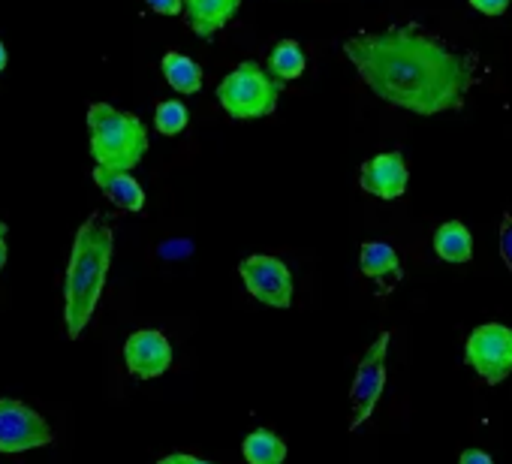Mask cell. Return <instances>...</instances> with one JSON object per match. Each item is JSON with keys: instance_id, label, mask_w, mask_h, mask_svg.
I'll list each match as a JSON object with an SVG mask.
<instances>
[{"instance_id": "cell-1", "label": "cell", "mask_w": 512, "mask_h": 464, "mask_svg": "<svg viewBox=\"0 0 512 464\" xmlns=\"http://www.w3.org/2000/svg\"><path fill=\"white\" fill-rule=\"evenodd\" d=\"M344 55L383 103L422 118L464 109L479 70L473 52L452 49L419 25L353 34Z\"/></svg>"}, {"instance_id": "cell-2", "label": "cell", "mask_w": 512, "mask_h": 464, "mask_svg": "<svg viewBox=\"0 0 512 464\" xmlns=\"http://www.w3.org/2000/svg\"><path fill=\"white\" fill-rule=\"evenodd\" d=\"M115 254V232L103 214H91L73 242L67 278H64V329L67 338L76 341L88 329L100 296L106 290V278Z\"/></svg>"}, {"instance_id": "cell-3", "label": "cell", "mask_w": 512, "mask_h": 464, "mask_svg": "<svg viewBox=\"0 0 512 464\" xmlns=\"http://www.w3.org/2000/svg\"><path fill=\"white\" fill-rule=\"evenodd\" d=\"M88 133H91V157L97 166L130 172L148 154V130L142 118L121 112L109 103L88 106Z\"/></svg>"}, {"instance_id": "cell-4", "label": "cell", "mask_w": 512, "mask_h": 464, "mask_svg": "<svg viewBox=\"0 0 512 464\" xmlns=\"http://www.w3.org/2000/svg\"><path fill=\"white\" fill-rule=\"evenodd\" d=\"M281 91H284V82H278L256 61H244L220 79L217 100L229 118L256 121V118H266L278 109Z\"/></svg>"}, {"instance_id": "cell-5", "label": "cell", "mask_w": 512, "mask_h": 464, "mask_svg": "<svg viewBox=\"0 0 512 464\" xmlns=\"http://www.w3.org/2000/svg\"><path fill=\"white\" fill-rule=\"evenodd\" d=\"M464 362L482 377L485 386H497L512 374V329L503 323H482L467 335Z\"/></svg>"}, {"instance_id": "cell-6", "label": "cell", "mask_w": 512, "mask_h": 464, "mask_svg": "<svg viewBox=\"0 0 512 464\" xmlns=\"http://www.w3.org/2000/svg\"><path fill=\"white\" fill-rule=\"evenodd\" d=\"M389 344H392V332H380V338L365 350V356L359 359L356 365V377H353V386H350V431L362 428L374 410H377V401L386 389V353H389Z\"/></svg>"}, {"instance_id": "cell-7", "label": "cell", "mask_w": 512, "mask_h": 464, "mask_svg": "<svg viewBox=\"0 0 512 464\" xmlns=\"http://www.w3.org/2000/svg\"><path fill=\"white\" fill-rule=\"evenodd\" d=\"M238 275L247 287V293L260 302V305H269V308H290L293 305V272L278 260V257H269V254H250L241 260L238 266Z\"/></svg>"}, {"instance_id": "cell-8", "label": "cell", "mask_w": 512, "mask_h": 464, "mask_svg": "<svg viewBox=\"0 0 512 464\" xmlns=\"http://www.w3.org/2000/svg\"><path fill=\"white\" fill-rule=\"evenodd\" d=\"M55 440L52 425L16 398H0V452H28Z\"/></svg>"}, {"instance_id": "cell-9", "label": "cell", "mask_w": 512, "mask_h": 464, "mask_svg": "<svg viewBox=\"0 0 512 464\" xmlns=\"http://www.w3.org/2000/svg\"><path fill=\"white\" fill-rule=\"evenodd\" d=\"M127 371L139 380H154L169 371L172 365V344L157 329H139L124 344Z\"/></svg>"}, {"instance_id": "cell-10", "label": "cell", "mask_w": 512, "mask_h": 464, "mask_svg": "<svg viewBox=\"0 0 512 464\" xmlns=\"http://www.w3.org/2000/svg\"><path fill=\"white\" fill-rule=\"evenodd\" d=\"M407 163L401 151H383L362 166L359 187L377 199H398L407 190Z\"/></svg>"}, {"instance_id": "cell-11", "label": "cell", "mask_w": 512, "mask_h": 464, "mask_svg": "<svg viewBox=\"0 0 512 464\" xmlns=\"http://www.w3.org/2000/svg\"><path fill=\"white\" fill-rule=\"evenodd\" d=\"M238 10H241V0H184L187 28L199 40H211L217 31H223L235 19Z\"/></svg>"}, {"instance_id": "cell-12", "label": "cell", "mask_w": 512, "mask_h": 464, "mask_svg": "<svg viewBox=\"0 0 512 464\" xmlns=\"http://www.w3.org/2000/svg\"><path fill=\"white\" fill-rule=\"evenodd\" d=\"M91 178H94V184L100 187V193H103L115 208L130 211V214H139V211L145 208V190H142V184H139L130 172L94 166Z\"/></svg>"}, {"instance_id": "cell-13", "label": "cell", "mask_w": 512, "mask_h": 464, "mask_svg": "<svg viewBox=\"0 0 512 464\" xmlns=\"http://www.w3.org/2000/svg\"><path fill=\"white\" fill-rule=\"evenodd\" d=\"M359 269H362L365 278L377 281L380 293L395 290V284H398L401 275H404L395 248L386 245V242H365L362 251H359Z\"/></svg>"}, {"instance_id": "cell-14", "label": "cell", "mask_w": 512, "mask_h": 464, "mask_svg": "<svg viewBox=\"0 0 512 464\" xmlns=\"http://www.w3.org/2000/svg\"><path fill=\"white\" fill-rule=\"evenodd\" d=\"M434 254L443 263H470L473 260V236L461 220H446L434 232Z\"/></svg>"}, {"instance_id": "cell-15", "label": "cell", "mask_w": 512, "mask_h": 464, "mask_svg": "<svg viewBox=\"0 0 512 464\" xmlns=\"http://www.w3.org/2000/svg\"><path fill=\"white\" fill-rule=\"evenodd\" d=\"M241 455L247 464H284L287 461V440L269 428H256L241 440Z\"/></svg>"}, {"instance_id": "cell-16", "label": "cell", "mask_w": 512, "mask_h": 464, "mask_svg": "<svg viewBox=\"0 0 512 464\" xmlns=\"http://www.w3.org/2000/svg\"><path fill=\"white\" fill-rule=\"evenodd\" d=\"M160 70H163V79L169 82L172 91L178 94H199L202 91V67L181 55V52H166L163 61H160Z\"/></svg>"}, {"instance_id": "cell-17", "label": "cell", "mask_w": 512, "mask_h": 464, "mask_svg": "<svg viewBox=\"0 0 512 464\" xmlns=\"http://www.w3.org/2000/svg\"><path fill=\"white\" fill-rule=\"evenodd\" d=\"M308 67V58L302 52V46L296 40H281L272 55H269V73L278 79V82H293L305 73Z\"/></svg>"}, {"instance_id": "cell-18", "label": "cell", "mask_w": 512, "mask_h": 464, "mask_svg": "<svg viewBox=\"0 0 512 464\" xmlns=\"http://www.w3.org/2000/svg\"><path fill=\"white\" fill-rule=\"evenodd\" d=\"M187 121H190V112L181 100H163L157 103V112H154V127L163 133V136H178L187 130Z\"/></svg>"}, {"instance_id": "cell-19", "label": "cell", "mask_w": 512, "mask_h": 464, "mask_svg": "<svg viewBox=\"0 0 512 464\" xmlns=\"http://www.w3.org/2000/svg\"><path fill=\"white\" fill-rule=\"evenodd\" d=\"M500 257H503V263H506V269L512 275V214L509 211L500 217Z\"/></svg>"}, {"instance_id": "cell-20", "label": "cell", "mask_w": 512, "mask_h": 464, "mask_svg": "<svg viewBox=\"0 0 512 464\" xmlns=\"http://www.w3.org/2000/svg\"><path fill=\"white\" fill-rule=\"evenodd\" d=\"M467 4L482 16H503L512 0H467Z\"/></svg>"}, {"instance_id": "cell-21", "label": "cell", "mask_w": 512, "mask_h": 464, "mask_svg": "<svg viewBox=\"0 0 512 464\" xmlns=\"http://www.w3.org/2000/svg\"><path fill=\"white\" fill-rule=\"evenodd\" d=\"M148 10L160 13V16H181L184 13V0H145Z\"/></svg>"}, {"instance_id": "cell-22", "label": "cell", "mask_w": 512, "mask_h": 464, "mask_svg": "<svg viewBox=\"0 0 512 464\" xmlns=\"http://www.w3.org/2000/svg\"><path fill=\"white\" fill-rule=\"evenodd\" d=\"M157 464H211V461L196 458V455H190V452H172V455H163Z\"/></svg>"}, {"instance_id": "cell-23", "label": "cell", "mask_w": 512, "mask_h": 464, "mask_svg": "<svg viewBox=\"0 0 512 464\" xmlns=\"http://www.w3.org/2000/svg\"><path fill=\"white\" fill-rule=\"evenodd\" d=\"M458 464H494V458L488 452H482V449H464Z\"/></svg>"}, {"instance_id": "cell-24", "label": "cell", "mask_w": 512, "mask_h": 464, "mask_svg": "<svg viewBox=\"0 0 512 464\" xmlns=\"http://www.w3.org/2000/svg\"><path fill=\"white\" fill-rule=\"evenodd\" d=\"M7 223L0 220V272H4V266H7Z\"/></svg>"}, {"instance_id": "cell-25", "label": "cell", "mask_w": 512, "mask_h": 464, "mask_svg": "<svg viewBox=\"0 0 512 464\" xmlns=\"http://www.w3.org/2000/svg\"><path fill=\"white\" fill-rule=\"evenodd\" d=\"M7 70V46H4V40H0V73Z\"/></svg>"}]
</instances>
